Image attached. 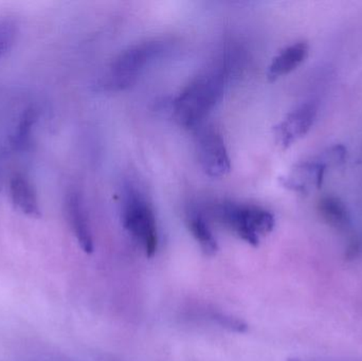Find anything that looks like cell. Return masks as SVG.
I'll return each instance as SVG.
<instances>
[{"instance_id": "obj_1", "label": "cell", "mask_w": 362, "mask_h": 361, "mask_svg": "<svg viewBox=\"0 0 362 361\" xmlns=\"http://www.w3.org/2000/svg\"><path fill=\"white\" fill-rule=\"evenodd\" d=\"M227 78L223 68H214L196 76L173 102L176 122L185 129H197L223 97Z\"/></svg>"}, {"instance_id": "obj_2", "label": "cell", "mask_w": 362, "mask_h": 361, "mask_svg": "<svg viewBox=\"0 0 362 361\" xmlns=\"http://www.w3.org/2000/svg\"><path fill=\"white\" fill-rule=\"evenodd\" d=\"M213 218L240 239L257 246L262 237L274 230L276 220L272 213L259 206L221 201L211 209Z\"/></svg>"}, {"instance_id": "obj_3", "label": "cell", "mask_w": 362, "mask_h": 361, "mask_svg": "<svg viewBox=\"0 0 362 361\" xmlns=\"http://www.w3.org/2000/svg\"><path fill=\"white\" fill-rule=\"evenodd\" d=\"M122 222L125 230L146 256H154L159 245L156 214L148 199L135 189H127L125 192Z\"/></svg>"}, {"instance_id": "obj_4", "label": "cell", "mask_w": 362, "mask_h": 361, "mask_svg": "<svg viewBox=\"0 0 362 361\" xmlns=\"http://www.w3.org/2000/svg\"><path fill=\"white\" fill-rule=\"evenodd\" d=\"M163 52V45L158 40L141 42L123 51L110 66L108 84L112 89L127 88Z\"/></svg>"}, {"instance_id": "obj_5", "label": "cell", "mask_w": 362, "mask_h": 361, "mask_svg": "<svg viewBox=\"0 0 362 361\" xmlns=\"http://www.w3.org/2000/svg\"><path fill=\"white\" fill-rule=\"evenodd\" d=\"M198 160L206 175L211 178L225 177L231 171V160L221 134L213 127H204L198 131Z\"/></svg>"}, {"instance_id": "obj_6", "label": "cell", "mask_w": 362, "mask_h": 361, "mask_svg": "<svg viewBox=\"0 0 362 361\" xmlns=\"http://www.w3.org/2000/svg\"><path fill=\"white\" fill-rule=\"evenodd\" d=\"M316 104H302L287 114L286 118L274 126V139L282 148H288L298 139L305 136L314 124L317 116Z\"/></svg>"}, {"instance_id": "obj_7", "label": "cell", "mask_w": 362, "mask_h": 361, "mask_svg": "<svg viewBox=\"0 0 362 361\" xmlns=\"http://www.w3.org/2000/svg\"><path fill=\"white\" fill-rule=\"evenodd\" d=\"M66 215L78 245L87 254L93 251V235L84 199L78 190H70L65 199Z\"/></svg>"}, {"instance_id": "obj_8", "label": "cell", "mask_w": 362, "mask_h": 361, "mask_svg": "<svg viewBox=\"0 0 362 361\" xmlns=\"http://www.w3.org/2000/svg\"><path fill=\"white\" fill-rule=\"evenodd\" d=\"M308 45L306 42H297L281 51L269 65L267 71L268 80H278L281 76H286L301 65L308 54Z\"/></svg>"}, {"instance_id": "obj_9", "label": "cell", "mask_w": 362, "mask_h": 361, "mask_svg": "<svg viewBox=\"0 0 362 361\" xmlns=\"http://www.w3.org/2000/svg\"><path fill=\"white\" fill-rule=\"evenodd\" d=\"M10 194L13 203L30 216L40 214L37 194L29 179L23 174H15L10 180Z\"/></svg>"}, {"instance_id": "obj_10", "label": "cell", "mask_w": 362, "mask_h": 361, "mask_svg": "<svg viewBox=\"0 0 362 361\" xmlns=\"http://www.w3.org/2000/svg\"><path fill=\"white\" fill-rule=\"evenodd\" d=\"M187 227L191 231L200 249L206 256H212L218 250V243L209 226L204 216L197 211H192L187 215Z\"/></svg>"}, {"instance_id": "obj_11", "label": "cell", "mask_w": 362, "mask_h": 361, "mask_svg": "<svg viewBox=\"0 0 362 361\" xmlns=\"http://www.w3.org/2000/svg\"><path fill=\"white\" fill-rule=\"evenodd\" d=\"M318 212L322 220L333 228L344 230L350 226L351 218L346 205L335 196H325L318 203Z\"/></svg>"}, {"instance_id": "obj_12", "label": "cell", "mask_w": 362, "mask_h": 361, "mask_svg": "<svg viewBox=\"0 0 362 361\" xmlns=\"http://www.w3.org/2000/svg\"><path fill=\"white\" fill-rule=\"evenodd\" d=\"M346 158V150L344 146H336L329 148V152L325 153V160L329 162L340 165L344 162Z\"/></svg>"}, {"instance_id": "obj_13", "label": "cell", "mask_w": 362, "mask_h": 361, "mask_svg": "<svg viewBox=\"0 0 362 361\" xmlns=\"http://www.w3.org/2000/svg\"><path fill=\"white\" fill-rule=\"evenodd\" d=\"M13 29L6 23L0 25V54L4 52L8 45L12 42Z\"/></svg>"}, {"instance_id": "obj_14", "label": "cell", "mask_w": 362, "mask_h": 361, "mask_svg": "<svg viewBox=\"0 0 362 361\" xmlns=\"http://www.w3.org/2000/svg\"><path fill=\"white\" fill-rule=\"evenodd\" d=\"M361 254V243L357 239H353L346 248V258L348 260H355Z\"/></svg>"}]
</instances>
